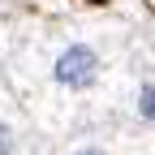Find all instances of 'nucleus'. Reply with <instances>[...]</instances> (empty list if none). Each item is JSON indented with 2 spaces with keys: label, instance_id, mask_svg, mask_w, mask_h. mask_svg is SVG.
<instances>
[{
  "label": "nucleus",
  "instance_id": "nucleus-1",
  "mask_svg": "<svg viewBox=\"0 0 155 155\" xmlns=\"http://www.w3.org/2000/svg\"><path fill=\"white\" fill-rule=\"evenodd\" d=\"M121 65L125 35H112L104 26H69L26 39L22 52L13 56L9 82L13 99L30 121L65 138L112 91Z\"/></svg>",
  "mask_w": 155,
  "mask_h": 155
},
{
  "label": "nucleus",
  "instance_id": "nucleus-2",
  "mask_svg": "<svg viewBox=\"0 0 155 155\" xmlns=\"http://www.w3.org/2000/svg\"><path fill=\"white\" fill-rule=\"evenodd\" d=\"M0 155H39V125L13 95H0Z\"/></svg>",
  "mask_w": 155,
  "mask_h": 155
},
{
  "label": "nucleus",
  "instance_id": "nucleus-3",
  "mask_svg": "<svg viewBox=\"0 0 155 155\" xmlns=\"http://www.w3.org/2000/svg\"><path fill=\"white\" fill-rule=\"evenodd\" d=\"M56 155H116V147L104 129H73V134H65Z\"/></svg>",
  "mask_w": 155,
  "mask_h": 155
}]
</instances>
